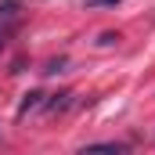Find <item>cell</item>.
I'll return each mask as SVG.
<instances>
[{"label":"cell","mask_w":155,"mask_h":155,"mask_svg":"<svg viewBox=\"0 0 155 155\" xmlns=\"http://www.w3.org/2000/svg\"><path fill=\"white\" fill-rule=\"evenodd\" d=\"M22 22V4L18 0H0V47L7 43L11 29Z\"/></svg>","instance_id":"1"},{"label":"cell","mask_w":155,"mask_h":155,"mask_svg":"<svg viewBox=\"0 0 155 155\" xmlns=\"http://www.w3.org/2000/svg\"><path fill=\"white\" fill-rule=\"evenodd\" d=\"M79 155H130V144H123V141H97V144H87Z\"/></svg>","instance_id":"2"},{"label":"cell","mask_w":155,"mask_h":155,"mask_svg":"<svg viewBox=\"0 0 155 155\" xmlns=\"http://www.w3.org/2000/svg\"><path fill=\"white\" fill-rule=\"evenodd\" d=\"M43 97H47V94H40V90H33V94H25V101L18 105V119H25L29 112H33V108H40V105H43Z\"/></svg>","instance_id":"3"},{"label":"cell","mask_w":155,"mask_h":155,"mask_svg":"<svg viewBox=\"0 0 155 155\" xmlns=\"http://www.w3.org/2000/svg\"><path fill=\"white\" fill-rule=\"evenodd\" d=\"M123 0H87V7H116Z\"/></svg>","instance_id":"4"},{"label":"cell","mask_w":155,"mask_h":155,"mask_svg":"<svg viewBox=\"0 0 155 155\" xmlns=\"http://www.w3.org/2000/svg\"><path fill=\"white\" fill-rule=\"evenodd\" d=\"M0 141H4V137H0Z\"/></svg>","instance_id":"5"}]
</instances>
